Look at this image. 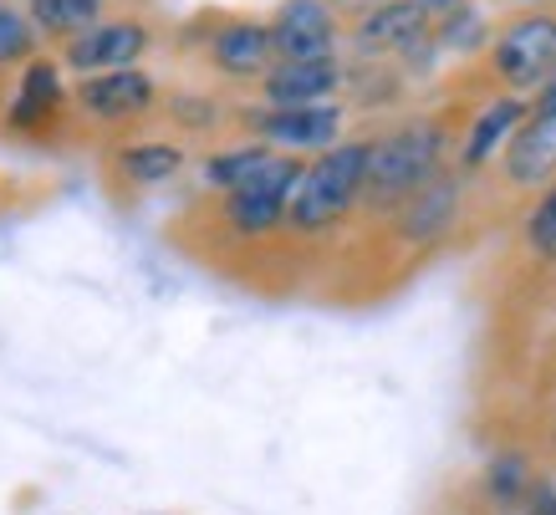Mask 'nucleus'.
Masks as SVG:
<instances>
[{"label":"nucleus","instance_id":"f257e3e1","mask_svg":"<svg viewBox=\"0 0 556 515\" xmlns=\"http://www.w3.org/2000/svg\"><path fill=\"white\" fill-rule=\"evenodd\" d=\"M444 164V128L439 123H408L368 143V179L363 200L372 210H404L424 184L439 179Z\"/></svg>","mask_w":556,"mask_h":515},{"label":"nucleus","instance_id":"f03ea898","mask_svg":"<svg viewBox=\"0 0 556 515\" xmlns=\"http://www.w3.org/2000/svg\"><path fill=\"white\" fill-rule=\"evenodd\" d=\"M363 179H368V143H338V149H327L317 164L302 168V184L291 189L287 219L296 230H327V225H338L363 200Z\"/></svg>","mask_w":556,"mask_h":515},{"label":"nucleus","instance_id":"7ed1b4c3","mask_svg":"<svg viewBox=\"0 0 556 515\" xmlns=\"http://www.w3.org/2000/svg\"><path fill=\"white\" fill-rule=\"evenodd\" d=\"M490 67L501 72L516 92L546 87L556 77V16L526 11L490 36Z\"/></svg>","mask_w":556,"mask_h":515},{"label":"nucleus","instance_id":"20e7f679","mask_svg":"<svg viewBox=\"0 0 556 515\" xmlns=\"http://www.w3.org/2000/svg\"><path fill=\"white\" fill-rule=\"evenodd\" d=\"M270 41L281 62H332L338 21L327 0H281L270 16Z\"/></svg>","mask_w":556,"mask_h":515},{"label":"nucleus","instance_id":"39448f33","mask_svg":"<svg viewBox=\"0 0 556 515\" xmlns=\"http://www.w3.org/2000/svg\"><path fill=\"white\" fill-rule=\"evenodd\" d=\"M143 51H149V26L143 21H98L92 32L67 41V67L83 72V77H98V72L134 67Z\"/></svg>","mask_w":556,"mask_h":515},{"label":"nucleus","instance_id":"423d86ee","mask_svg":"<svg viewBox=\"0 0 556 515\" xmlns=\"http://www.w3.org/2000/svg\"><path fill=\"white\" fill-rule=\"evenodd\" d=\"M251 134L276 143V149H338L342 134V108L317 102V108H266L251 113Z\"/></svg>","mask_w":556,"mask_h":515},{"label":"nucleus","instance_id":"0eeeda50","mask_svg":"<svg viewBox=\"0 0 556 515\" xmlns=\"http://www.w3.org/2000/svg\"><path fill=\"white\" fill-rule=\"evenodd\" d=\"M77 102H83L92 117H138L153 108V77L138 67L98 72V77H83V83H77Z\"/></svg>","mask_w":556,"mask_h":515},{"label":"nucleus","instance_id":"6e6552de","mask_svg":"<svg viewBox=\"0 0 556 515\" xmlns=\"http://www.w3.org/2000/svg\"><path fill=\"white\" fill-rule=\"evenodd\" d=\"M338 87H342V67H338V56H332V62H276L266 72L261 92H266L270 108H317Z\"/></svg>","mask_w":556,"mask_h":515},{"label":"nucleus","instance_id":"1a4fd4ad","mask_svg":"<svg viewBox=\"0 0 556 515\" xmlns=\"http://www.w3.org/2000/svg\"><path fill=\"white\" fill-rule=\"evenodd\" d=\"M276 41H270V21H225L210 36V62L230 77H261L270 72Z\"/></svg>","mask_w":556,"mask_h":515},{"label":"nucleus","instance_id":"9d476101","mask_svg":"<svg viewBox=\"0 0 556 515\" xmlns=\"http://www.w3.org/2000/svg\"><path fill=\"white\" fill-rule=\"evenodd\" d=\"M429 36V11L419 0H383L378 11L357 21V47L363 51H414Z\"/></svg>","mask_w":556,"mask_h":515},{"label":"nucleus","instance_id":"9b49d317","mask_svg":"<svg viewBox=\"0 0 556 515\" xmlns=\"http://www.w3.org/2000/svg\"><path fill=\"white\" fill-rule=\"evenodd\" d=\"M552 174H556V117L531 113L506 149V179L521 184V189H536Z\"/></svg>","mask_w":556,"mask_h":515},{"label":"nucleus","instance_id":"f8f14e48","mask_svg":"<svg viewBox=\"0 0 556 515\" xmlns=\"http://www.w3.org/2000/svg\"><path fill=\"white\" fill-rule=\"evenodd\" d=\"M56 108H62V72H56L51 56H31L16 83V98L5 108V123L21 128V134H31V128H41V123L56 117Z\"/></svg>","mask_w":556,"mask_h":515},{"label":"nucleus","instance_id":"ddd939ff","mask_svg":"<svg viewBox=\"0 0 556 515\" xmlns=\"http://www.w3.org/2000/svg\"><path fill=\"white\" fill-rule=\"evenodd\" d=\"M455 215H459V179L439 174L434 184H424L419 194L399 210V235L414 240V246H424V240H439V235L450 230Z\"/></svg>","mask_w":556,"mask_h":515},{"label":"nucleus","instance_id":"4468645a","mask_svg":"<svg viewBox=\"0 0 556 515\" xmlns=\"http://www.w3.org/2000/svg\"><path fill=\"white\" fill-rule=\"evenodd\" d=\"M526 117H531V108H526L521 98H501L490 102L485 113L470 123V134H465V149H459V164L465 168H480L490 159V153L501 149L506 138H516V128H521Z\"/></svg>","mask_w":556,"mask_h":515},{"label":"nucleus","instance_id":"2eb2a0df","mask_svg":"<svg viewBox=\"0 0 556 515\" xmlns=\"http://www.w3.org/2000/svg\"><path fill=\"white\" fill-rule=\"evenodd\" d=\"M287 194H261V189H236L225 200V225L236 235H266L287 219Z\"/></svg>","mask_w":556,"mask_h":515},{"label":"nucleus","instance_id":"dca6fc26","mask_svg":"<svg viewBox=\"0 0 556 515\" xmlns=\"http://www.w3.org/2000/svg\"><path fill=\"white\" fill-rule=\"evenodd\" d=\"M102 16V0H31V21L47 36H83Z\"/></svg>","mask_w":556,"mask_h":515},{"label":"nucleus","instance_id":"f3484780","mask_svg":"<svg viewBox=\"0 0 556 515\" xmlns=\"http://www.w3.org/2000/svg\"><path fill=\"white\" fill-rule=\"evenodd\" d=\"M118 168L128 174V184H164L185 168V149L174 143H134L118 153Z\"/></svg>","mask_w":556,"mask_h":515},{"label":"nucleus","instance_id":"a211bd4d","mask_svg":"<svg viewBox=\"0 0 556 515\" xmlns=\"http://www.w3.org/2000/svg\"><path fill=\"white\" fill-rule=\"evenodd\" d=\"M270 164V149H261V143H245V149H225V153H215L210 164H204V179L215 184V189H245V184L261 174V168Z\"/></svg>","mask_w":556,"mask_h":515},{"label":"nucleus","instance_id":"6ab92c4d","mask_svg":"<svg viewBox=\"0 0 556 515\" xmlns=\"http://www.w3.org/2000/svg\"><path fill=\"white\" fill-rule=\"evenodd\" d=\"M526 490H531V465L516 449H501L485 465V495L495 505H516V500H526Z\"/></svg>","mask_w":556,"mask_h":515},{"label":"nucleus","instance_id":"aec40b11","mask_svg":"<svg viewBox=\"0 0 556 515\" xmlns=\"http://www.w3.org/2000/svg\"><path fill=\"white\" fill-rule=\"evenodd\" d=\"M526 246L541 261H556V184L536 200V210L526 215Z\"/></svg>","mask_w":556,"mask_h":515},{"label":"nucleus","instance_id":"412c9836","mask_svg":"<svg viewBox=\"0 0 556 515\" xmlns=\"http://www.w3.org/2000/svg\"><path fill=\"white\" fill-rule=\"evenodd\" d=\"M31 51H36L31 21L21 16L16 5L0 0V67H5V62H21V56H31Z\"/></svg>","mask_w":556,"mask_h":515},{"label":"nucleus","instance_id":"4be33fe9","mask_svg":"<svg viewBox=\"0 0 556 515\" xmlns=\"http://www.w3.org/2000/svg\"><path fill=\"white\" fill-rule=\"evenodd\" d=\"M439 41H444V47H455V51H470V47H480V41H485V21L475 16L470 5H459L455 16H444Z\"/></svg>","mask_w":556,"mask_h":515},{"label":"nucleus","instance_id":"5701e85b","mask_svg":"<svg viewBox=\"0 0 556 515\" xmlns=\"http://www.w3.org/2000/svg\"><path fill=\"white\" fill-rule=\"evenodd\" d=\"M526 515H556V485L552 480H531V490H526Z\"/></svg>","mask_w":556,"mask_h":515},{"label":"nucleus","instance_id":"b1692460","mask_svg":"<svg viewBox=\"0 0 556 515\" xmlns=\"http://www.w3.org/2000/svg\"><path fill=\"white\" fill-rule=\"evenodd\" d=\"M174 113L185 117V128H215V102L185 98V102H174Z\"/></svg>","mask_w":556,"mask_h":515},{"label":"nucleus","instance_id":"393cba45","mask_svg":"<svg viewBox=\"0 0 556 515\" xmlns=\"http://www.w3.org/2000/svg\"><path fill=\"white\" fill-rule=\"evenodd\" d=\"M424 11H429V16H455L459 5H465V0H419Z\"/></svg>","mask_w":556,"mask_h":515},{"label":"nucleus","instance_id":"a878e982","mask_svg":"<svg viewBox=\"0 0 556 515\" xmlns=\"http://www.w3.org/2000/svg\"><path fill=\"white\" fill-rule=\"evenodd\" d=\"M327 5H342V11H363V16H368V11H378L383 0H327Z\"/></svg>","mask_w":556,"mask_h":515},{"label":"nucleus","instance_id":"bb28decb","mask_svg":"<svg viewBox=\"0 0 556 515\" xmlns=\"http://www.w3.org/2000/svg\"><path fill=\"white\" fill-rule=\"evenodd\" d=\"M501 515H516V511H501Z\"/></svg>","mask_w":556,"mask_h":515}]
</instances>
